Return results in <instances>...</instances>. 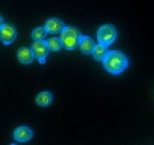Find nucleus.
I'll list each match as a JSON object with an SVG mask.
<instances>
[{"label": "nucleus", "mask_w": 154, "mask_h": 145, "mask_svg": "<svg viewBox=\"0 0 154 145\" xmlns=\"http://www.w3.org/2000/svg\"><path fill=\"white\" fill-rule=\"evenodd\" d=\"M117 36V29L112 24H105L98 30L96 33L99 43L106 46L111 45L116 40Z\"/></svg>", "instance_id": "nucleus-3"}, {"label": "nucleus", "mask_w": 154, "mask_h": 145, "mask_svg": "<svg viewBox=\"0 0 154 145\" xmlns=\"http://www.w3.org/2000/svg\"><path fill=\"white\" fill-rule=\"evenodd\" d=\"M48 33V32L45 28V27H39L32 30L31 36L35 41L44 40Z\"/></svg>", "instance_id": "nucleus-13"}, {"label": "nucleus", "mask_w": 154, "mask_h": 145, "mask_svg": "<svg viewBox=\"0 0 154 145\" xmlns=\"http://www.w3.org/2000/svg\"><path fill=\"white\" fill-rule=\"evenodd\" d=\"M47 44H48V46L49 48L50 51H59L62 49V48L63 47V43H62V41L60 39V38L57 37H52L48 39L46 41Z\"/></svg>", "instance_id": "nucleus-12"}, {"label": "nucleus", "mask_w": 154, "mask_h": 145, "mask_svg": "<svg viewBox=\"0 0 154 145\" xmlns=\"http://www.w3.org/2000/svg\"><path fill=\"white\" fill-rule=\"evenodd\" d=\"M108 46L104 45L102 44L99 43L98 45H96L94 50L93 51V55L95 60H98V61H102L105 56L107 55L108 52Z\"/></svg>", "instance_id": "nucleus-11"}, {"label": "nucleus", "mask_w": 154, "mask_h": 145, "mask_svg": "<svg viewBox=\"0 0 154 145\" xmlns=\"http://www.w3.org/2000/svg\"><path fill=\"white\" fill-rule=\"evenodd\" d=\"M45 28L48 30V33L55 34L61 33L63 29L66 27L65 24L60 19L56 18H51L46 21L45 25Z\"/></svg>", "instance_id": "nucleus-7"}, {"label": "nucleus", "mask_w": 154, "mask_h": 145, "mask_svg": "<svg viewBox=\"0 0 154 145\" xmlns=\"http://www.w3.org/2000/svg\"><path fill=\"white\" fill-rule=\"evenodd\" d=\"M102 62L105 70L113 75L120 74L129 65L127 57L123 52L117 50L108 51Z\"/></svg>", "instance_id": "nucleus-1"}, {"label": "nucleus", "mask_w": 154, "mask_h": 145, "mask_svg": "<svg viewBox=\"0 0 154 145\" xmlns=\"http://www.w3.org/2000/svg\"><path fill=\"white\" fill-rule=\"evenodd\" d=\"M17 58L20 63L23 64H29L35 57L31 48L27 47H21L17 51Z\"/></svg>", "instance_id": "nucleus-9"}, {"label": "nucleus", "mask_w": 154, "mask_h": 145, "mask_svg": "<svg viewBox=\"0 0 154 145\" xmlns=\"http://www.w3.org/2000/svg\"><path fill=\"white\" fill-rule=\"evenodd\" d=\"M53 100L54 98L52 94L50 92L45 91L38 95V96L36 97L35 102L40 107H48L52 104Z\"/></svg>", "instance_id": "nucleus-10"}, {"label": "nucleus", "mask_w": 154, "mask_h": 145, "mask_svg": "<svg viewBox=\"0 0 154 145\" xmlns=\"http://www.w3.org/2000/svg\"><path fill=\"white\" fill-rule=\"evenodd\" d=\"M81 36L79 30L75 27L68 26L60 33V39L63 48L67 50H74L79 47Z\"/></svg>", "instance_id": "nucleus-2"}, {"label": "nucleus", "mask_w": 154, "mask_h": 145, "mask_svg": "<svg viewBox=\"0 0 154 145\" xmlns=\"http://www.w3.org/2000/svg\"><path fill=\"white\" fill-rule=\"evenodd\" d=\"M17 30L14 26L10 24H5L0 26V39L4 45L13 43L17 38Z\"/></svg>", "instance_id": "nucleus-5"}, {"label": "nucleus", "mask_w": 154, "mask_h": 145, "mask_svg": "<svg viewBox=\"0 0 154 145\" xmlns=\"http://www.w3.org/2000/svg\"><path fill=\"white\" fill-rule=\"evenodd\" d=\"M94 40L88 36H81L79 43V48L81 52L84 54H93V51L96 47Z\"/></svg>", "instance_id": "nucleus-8"}, {"label": "nucleus", "mask_w": 154, "mask_h": 145, "mask_svg": "<svg viewBox=\"0 0 154 145\" xmlns=\"http://www.w3.org/2000/svg\"><path fill=\"white\" fill-rule=\"evenodd\" d=\"M31 49L35 57L38 60L39 63L44 64L46 62V59L49 54L50 51L46 41H35L32 44Z\"/></svg>", "instance_id": "nucleus-4"}, {"label": "nucleus", "mask_w": 154, "mask_h": 145, "mask_svg": "<svg viewBox=\"0 0 154 145\" xmlns=\"http://www.w3.org/2000/svg\"><path fill=\"white\" fill-rule=\"evenodd\" d=\"M33 136L32 130L28 126H19L14 131V138L18 142L24 143L32 139Z\"/></svg>", "instance_id": "nucleus-6"}]
</instances>
